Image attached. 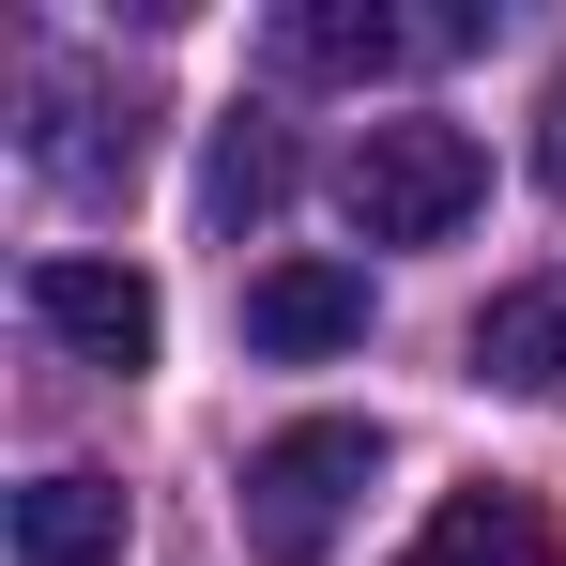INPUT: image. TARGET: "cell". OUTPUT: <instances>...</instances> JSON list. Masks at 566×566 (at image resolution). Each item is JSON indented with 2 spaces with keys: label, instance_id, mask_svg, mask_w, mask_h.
I'll return each mask as SVG.
<instances>
[{
  "label": "cell",
  "instance_id": "3",
  "mask_svg": "<svg viewBox=\"0 0 566 566\" xmlns=\"http://www.w3.org/2000/svg\"><path fill=\"white\" fill-rule=\"evenodd\" d=\"M31 322L62 337V353H93V368H154V337H169V306L138 261H93V245H46L31 261Z\"/></svg>",
  "mask_w": 566,
  "mask_h": 566
},
{
  "label": "cell",
  "instance_id": "6",
  "mask_svg": "<svg viewBox=\"0 0 566 566\" xmlns=\"http://www.w3.org/2000/svg\"><path fill=\"white\" fill-rule=\"evenodd\" d=\"M474 382L552 398V413H566V276H521V291L474 306Z\"/></svg>",
  "mask_w": 566,
  "mask_h": 566
},
{
  "label": "cell",
  "instance_id": "1",
  "mask_svg": "<svg viewBox=\"0 0 566 566\" xmlns=\"http://www.w3.org/2000/svg\"><path fill=\"white\" fill-rule=\"evenodd\" d=\"M382 490V429H353V413H306V429H276L261 460H245V552L261 566H322L337 552V521Z\"/></svg>",
  "mask_w": 566,
  "mask_h": 566
},
{
  "label": "cell",
  "instance_id": "8",
  "mask_svg": "<svg viewBox=\"0 0 566 566\" xmlns=\"http://www.w3.org/2000/svg\"><path fill=\"white\" fill-rule=\"evenodd\" d=\"M413 31L398 15H368V0H291L276 15V77H382Z\"/></svg>",
  "mask_w": 566,
  "mask_h": 566
},
{
  "label": "cell",
  "instance_id": "9",
  "mask_svg": "<svg viewBox=\"0 0 566 566\" xmlns=\"http://www.w3.org/2000/svg\"><path fill=\"white\" fill-rule=\"evenodd\" d=\"M276 199H291V138L261 107H230V123H214V169H199V214H214V230H261Z\"/></svg>",
  "mask_w": 566,
  "mask_h": 566
},
{
  "label": "cell",
  "instance_id": "11",
  "mask_svg": "<svg viewBox=\"0 0 566 566\" xmlns=\"http://www.w3.org/2000/svg\"><path fill=\"white\" fill-rule=\"evenodd\" d=\"M536 185L566 199V62H552V93H536Z\"/></svg>",
  "mask_w": 566,
  "mask_h": 566
},
{
  "label": "cell",
  "instance_id": "10",
  "mask_svg": "<svg viewBox=\"0 0 566 566\" xmlns=\"http://www.w3.org/2000/svg\"><path fill=\"white\" fill-rule=\"evenodd\" d=\"M31 169H46L62 199H123V185H138V123H107V107H62V93H46Z\"/></svg>",
  "mask_w": 566,
  "mask_h": 566
},
{
  "label": "cell",
  "instance_id": "7",
  "mask_svg": "<svg viewBox=\"0 0 566 566\" xmlns=\"http://www.w3.org/2000/svg\"><path fill=\"white\" fill-rule=\"evenodd\" d=\"M398 566H552V521H536L521 490H444L429 536H413Z\"/></svg>",
  "mask_w": 566,
  "mask_h": 566
},
{
  "label": "cell",
  "instance_id": "5",
  "mask_svg": "<svg viewBox=\"0 0 566 566\" xmlns=\"http://www.w3.org/2000/svg\"><path fill=\"white\" fill-rule=\"evenodd\" d=\"M245 337L261 353H353L368 337V276L353 261H276V276H245Z\"/></svg>",
  "mask_w": 566,
  "mask_h": 566
},
{
  "label": "cell",
  "instance_id": "2",
  "mask_svg": "<svg viewBox=\"0 0 566 566\" xmlns=\"http://www.w3.org/2000/svg\"><path fill=\"white\" fill-rule=\"evenodd\" d=\"M337 199H353L368 245H444L474 199H490V154H474L460 123H368L337 154Z\"/></svg>",
  "mask_w": 566,
  "mask_h": 566
},
{
  "label": "cell",
  "instance_id": "4",
  "mask_svg": "<svg viewBox=\"0 0 566 566\" xmlns=\"http://www.w3.org/2000/svg\"><path fill=\"white\" fill-rule=\"evenodd\" d=\"M123 536H138V505H123L107 474H31V490L0 505V552L15 566H123Z\"/></svg>",
  "mask_w": 566,
  "mask_h": 566
}]
</instances>
